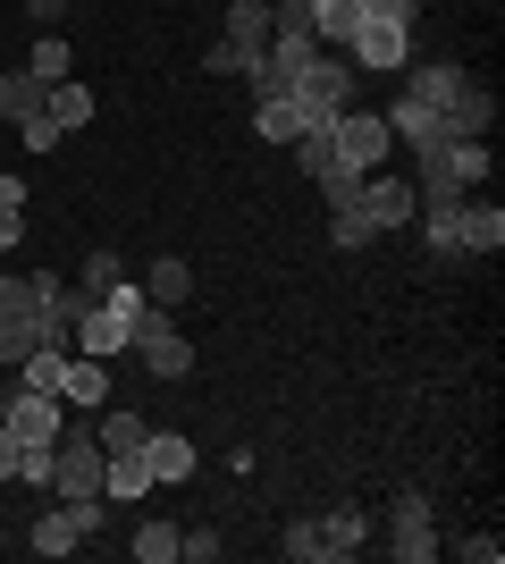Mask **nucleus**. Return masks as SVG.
<instances>
[{"label": "nucleus", "instance_id": "f257e3e1", "mask_svg": "<svg viewBox=\"0 0 505 564\" xmlns=\"http://www.w3.org/2000/svg\"><path fill=\"white\" fill-rule=\"evenodd\" d=\"M101 480H110V455H101V438H94V430H59V447H51V497L94 506Z\"/></svg>", "mask_w": 505, "mask_h": 564}, {"label": "nucleus", "instance_id": "f03ea898", "mask_svg": "<svg viewBox=\"0 0 505 564\" xmlns=\"http://www.w3.org/2000/svg\"><path fill=\"white\" fill-rule=\"evenodd\" d=\"M354 76H362V68H345V59H329V51H320L312 68L295 76V110L312 118V127H329L337 110H354Z\"/></svg>", "mask_w": 505, "mask_h": 564}, {"label": "nucleus", "instance_id": "7ed1b4c3", "mask_svg": "<svg viewBox=\"0 0 505 564\" xmlns=\"http://www.w3.org/2000/svg\"><path fill=\"white\" fill-rule=\"evenodd\" d=\"M329 143H337V161H345V169H380L387 152H396V135H387L380 110H337L329 118Z\"/></svg>", "mask_w": 505, "mask_h": 564}, {"label": "nucleus", "instance_id": "20e7f679", "mask_svg": "<svg viewBox=\"0 0 505 564\" xmlns=\"http://www.w3.org/2000/svg\"><path fill=\"white\" fill-rule=\"evenodd\" d=\"M387 556H396V564H430V556H438L430 497H421V489H405L396 506H387Z\"/></svg>", "mask_w": 505, "mask_h": 564}, {"label": "nucleus", "instance_id": "39448f33", "mask_svg": "<svg viewBox=\"0 0 505 564\" xmlns=\"http://www.w3.org/2000/svg\"><path fill=\"white\" fill-rule=\"evenodd\" d=\"M94 531H101V497H94V506H68V497H59V506H51L25 540H34V556H76Z\"/></svg>", "mask_w": 505, "mask_h": 564}, {"label": "nucleus", "instance_id": "423d86ee", "mask_svg": "<svg viewBox=\"0 0 505 564\" xmlns=\"http://www.w3.org/2000/svg\"><path fill=\"white\" fill-rule=\"evenodd\" d=\"M135 354L152 362V379H194V346L177 337V321H168L161 304H152V321L135 329Z\"/></svg>", "mask_w": 505, "mask_h": 564}, {"label": "nucleus", "instance_id": "0eeeda50", "mask_svg": "<svg viewBox=\"0 0 505 564\" xmlns=\"http://www.w3.org/2000/svg\"><path fill=\"white\" fill-rule=\"evenodd\" d=\"M0 422H9V438H18V447H59V430H68V413H59V397H34V388H25V397L9 404Z\"/></svg>", "mask_w": 505, "mask_h": 564}, {"label": "nucleus", "instance_id": "6e6552de", "mask_svg": "<svg viewBox=\"0 0 505 564\" xmlns=\"http://www.w3.org/2000/svg\"><path fill=\"white\" fill-rule=\"evenodd\" d=\"M413 101H421V110L438 118V127H447V110H455L463 94H472V68H455V59H430V68H413V85H405Z\"/></svg>", "mask_w": 505, "mask_h": 564}, {"label": "nucleus", "instance_id": "1a4fd4ad", "mask_svg": "<svg viewBox=\"0 0 505 564\" xmlns=\"http://www.w3.org/2000/svg\"><path fill=\"white\" fill-rule=\"evenodd\" d=\"M354 203H362V219H371L380 236L413 219V186H405V177H380V169H362V194H354Z\"/></svg>", "mask_w": 505, "mask_h": 564}, {"label": "nucleus", "instance_id": "9d476101", "mask_svg": "<svg viewBox=\"0 0 505 564\" xmlns=\"http://www.w3.org/2000/svg\"><path fill=\"white\" fill-rule=\"evenodd\" d=\"M270 25H278V18H270V0H228V34H219V43H228V51H244V59L262 68ZM253 68H244V76H253Z\"/></svg>", "mask_w": 505, "mask_h": 564}, {"label": "nucleus", "instance_id": "9b49d317", "mask_svg": "<svg viewBox=\"0 0 505 564\" xmlns=\"http://www.w3.org/2000/svg\"><path fill=\"white\" fill-rule=\"evenodd\" d=\"M59 404H110V362L101 354L68 346V371H59Z\"/></svg>", "mask_w": 505, "mask_h": 564}, {"label": "nucleus", "instance_id": "f8f14e48", "mask_svg": "<svg viewBox=\"0 0 505 564\" xmlns=\"http://www.w3.org/2000/svg\"><path fill=\"white\" fill-rule=\"evenodd\" d=\"M362 540H371V522H362V506H337V514H320V556H329V564L362 556Z\"/></svg>", "mask_w": 505, "mask_h": 564}, {"label": "nucleus", "instance_id": "ddd939ff", "mask_svg": "<svg viewBox=\"0 0 505 564\" xmlns=\"http://www.w3.org/2000/svg\"><path fill=\"white\" fill-rule=\"evenodd\" d=\"M144 464H152V480H194V438H177V430H144Z\"/></svg>", "mask_w": 505, "mask_h": 564}, {"label": "nucleus", "instance_id": "4468645a", "mask_svg": "<svg viewBox=\"0 0 505 564\" xmlns=\"http://www.w3.org/2000/svg\"><path fill=\"white\" fill-rule=\"evenodd\" d=\"M387 135H396V143H413V152H430V143H447V127H438V118L421 110L413 94H396V110H387Z\"/></svg>", "mask_w": 505, "mask_h": 564}, {"label": "nucleus", "instance_id": "2eb2a0df", "mask_svg": "<svg viewBox=\"0 0 505 564\" xmlns=\"http://www.w3.org/2000/svg\"><path fill=\"white\" fill-rule=\"evenodd\" d=\"M43 94L51 85H34L25 68H9L0 76V118H9V127H34V118H43Z\"/></svg>", "mask_w": 505, "mask_h": 564}, {"label": "nucleus", "instance_id": "dca6fc26", "mask_svg": "<svg viewBox=\"0 0 505 564\" xmlns=\"http://www.w3.org/2000/svg\"><path fill=\"white\" fill-rule=\"evenodd\" d=\"M497 245H505V212L463 194V261H472V253H497Z\"/></svg>", "mask_w": 505, "mask_h": 564}, {"label": "nucleus", "instance_id": "f3484780", "mask_svg": "<svg viewBox=\"0 0 505 564\" xmlns=\"http://www.w3.org/2000/svg\"><path fill=\"white\" fill-rule=\"evenodd\" d=\"M144 295H152V304H186V295H194V261H177V253H161V261H152V270H144Z\"/></svg>", "mask_w": 505, "mask_h": 564}, {"label": "nucleus", "instance_id": "a211bd4d", "mask_svg": "<svg viewBox=\"0 0 505 564\" xmlns=\"http://www.w3.org/2000/svg\"><path fill=\"white\" fill-rule=\"evenodd\" d=\"M43 110H51V127H59V135H76V127L94 118V94H85L76 76H59V85H51V94H43Z\"/></svg>", "mask_w": 505, "mask_h": 564}, {"label": "nucleus", "instance_id": "6ab92c4d", "mask_svg": "<svg viewBox=\"0 0 505 564\" xmlns=\"http://www.w3.org/2000/svg\"><path fill=\"white\" fill-rule=\"evenodd\" d=\"M253 127H262V135H270V143H295V135H320L312 118L295 110V94H287V101H253Z\"/></svg>", "mask_w": 505, "mask_h": 564}, {"label": "nucleus", "instance_id": "aec40b11", "mask_svg": "<svg viewBox=\"0 0 505 564\" xmlns=\"http://www.w3.org/2000/svg\"><path fill=\"white\" fill-rule=\"evenodd\" d=\"M362 25V0H312V34L320 51H345V34Z\"/></svg>", "mask_w": 505, "mask_h": 564}, {"label": "nucleus", "instance_id": "412c9836", "mask_svg": "<svg viewBox=\"0 0 505 564\" xmlns=\"http://www.w3.org/2000/svg\"><path fill=\"white\" fill-rule=\"evenodd\" d=\"M101 312H110V321H119V329H127V346H135V329H144V321H152V295H144V286H101Z\"/></svg>", "mask_w": 505, "mask_h": 564}, {"label": "nucleus", "instance_id": "4be33fe9", "mask_svg": "<svg viewBox=\"0 0 505 564\" xmlns=\"http://www.w3.org/2000/svg\"><path fill=\"white\" fill-rule=\"evenodd\" d=\"M101 497H152V464H144V447L110 455V480H101Z\"/></svg>", "mask_w": 505, "mask_h": 564}, {"label": "nucleus", "instance_id": "5701e85b", "mask_svg": "<svg viewBox=\"0 0 505 564\" xmlns=\"http://www.w3.org/2000/svg\"><path fill=\"white\" fill-rule=\"evenodd\" d=\"M25 76H34V85H59V76H76L68 34H43V43H34V59H25Z\"/></svg>", "mask_w": 505, "mask_h": 564}, {"label": "nucleus", "instance_id": "b1692460", "mask_svg": "<svg viewBox=\"0 0 505 564\" xmlns=\"http://www.w3.org/2000/svg\"><path fill=\"white\" fill-rule=\"evenodd\" d=\"M127 556H135V564H177V522H135Z\"/></svg>", "mask_w": 505, "mask_h": 564}, {"label": "nucleus", "instance_id": "393cba45", "mask_svg": "<svg viewBox=\"0 0 505 564\" xmlns=\"http://www.w3.org/2000/svg\"><path fill=\"white\" fill-rule=\"evenodd\" d=\"M371 236H380V228L362 219V203H337V212H329V245H337V253H362Z\"/></svg>", "mask_w": 505, "mask_h": 564}, {"label": "nucleus", "instance_id": "a878e982", "mask_svg": "<svg viewBox=\"0 0 505 564\" xmlns=\"http://www.w3.org/2000/svg\"><path fill=\"white\" fill-rule=\"evenodd\" d=\"M101 455H127V447H144V413H101Z\"/></svg>", "mask_w": 505, "mask_h": 564}, {"label": "nucleus", "instance_id": "bb28decb", "mask_svg": "<svg viewBox=\"0 0 505 564\" xmlns=\"http://www.w3.org/2000/svg\"><path fill=\"white\" fill-rule=\"evenodd\" d=\"M278 547H287L295 564H329V556H320V522H287V540H278Z\"/></svg>", "mask_w": 505, "mask_h": 564}, {"label": "nucleus", "instance_id": "cd10ccee", "mask_svg": "<svg viewBox=\"0 0 505 564\" xmlns=\"http://www.w3.org/2000/svg\"><path fill=\"white\" fill-rule=\"evenodd\" d=\"M18 480L25 489H51V447H18Z\"/></svg>", "mask_w": 505, "mask_h": 564}, {"label": "nucleus", "instance_id": "c85d7f7f", "mask_svg": "<svg viewBox=\"0 0 505 564\" xmlns=\"http://www.w3.org/2000/svg\"><path fill=\"white\" fill-rule=\"evenodd\" d=\"M177 556L186 564H219V531H177Z\"/></svg>", "mask_w": 505, "mask_h": 564}, {"label": "nucleus", "instance_id": "c756f323", "mask_svg": "<svg viewBox=\"0 0 505 564\" xmlns=\"http://www.w3.org/2000/svg\"><path fill=\"white\" fill-rule=\"evenodd\" d=\"M320 194H329V212H337V203H354V194H362V169H329Z\"/></svg>", "mask_w": 505, "mask_h": 564}, {"label": "nucleus", "instance_id": "7c9ffc66", "mask_svg": "<svg viewBox=\"0 0 505 564\" xmlns=\"http://www.w3.org/2000/svg\"><path fill=\"white\" fill-rule=\"evenodd\" d=\"M18 236H25V203H18V194H0V253H9Z\"/></svg>", "mask_w": 505, "mask_h": 564}, {"label": "nucleus", "instance_id": "2f4dec72", "mask_svg": "<svg viewBox=\"0 0 505 564\" xmlns=\"http://www.w3.org/2000/svg\"><path fill=\"white\" fill-rule=\"evenodd\" d=\"M18 143H25V152H51V143H68V135H59V127H51V110H43L34 127H18Z\"/></svg>", "mask_w": 505, "mask_h": 564}, {"label": "nucleus", "instance_id": "473e14b6", "mask_svg": "<svg viewBox=\"0 0 505 564\" xmlns=\"http://www.w3.org/2000/svg\"><path fill=\"white\" fill-rule=\"evenodd\" d=\"M119 279H127L119 253H94V261H85V286H119Z\"/></svg>", "mask_w": 505, "mask_h": 564}, {"label": "nucleus", "instance_id": "72a5a7b5", "mask_svg": "<svg viewBox=\"0 0 505 564\" xmlns=\"http://www.w3.org/2000/svg\"><path fill=\"white\" fill-rule=\"evenodd\" d=\"M25 18L43 25V34H59V18H68V0H25Z\"/></svg>", "mask_w": 505, "mask_h": 564}, {"label": "nucleus", "instance_id": "f704fd0d", "mask_svg": "<svg viewBox=\"0 0 505 564\" xmlns=\"http://www.w3.org/2000/svg\"><path fill=\"white\" fill-rule=\"evenodd\" d=\"M253 68V59H244V51H228V43H211V76H244Z\"/></svg>", "mask_w": 505, "mask_h": 564}, {"label": "nucleus", "instance_id": "c9c22d12", "mask_svg": "<svg viewBox=\"0 0 505 564\" xmlns=\"http://www.w3.org/2000/svg\"><path fill=\"white\" fill-rule=\"evenodd\" d=\"M455 556H463V564H497V556H505V547H497V540H488V531H481V540H463V547H455Z\"/></svg>", "mask_w": 505, "mask_h": 564}, {"label": "nucleus", "instance_id": "e433bc0d", "mask_svg": "<svg viewBox=\"0 0 505 564\" xmlns=\"http://www.w3.org/2000/svg\"><path fill=\"white\" fill-rule=\"evenodd\" d=\"M0 480H18V438H9V422H0Z\"/></svg>", "mask_w": 505, "mask_h": 564}, {"label": "nucleus", "instance_id": "4c0bfd02", "mask_svg": "<svg viewBox=\"0 0 505 564\" xmlns=\"http://www.w3.org/2000/svg\"><path fill=\"white\" fill-rule=\"evenodd\" d=\"M0 413H9V397H0Z\"/></svg>", "mask_w": 505, "mask_h": 564}]
</instances>
